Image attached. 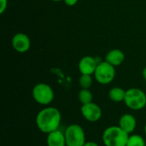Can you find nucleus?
Instances as JSON below:
<instances>
[{
  "label": "nucleus",
  "mask_w": 146,
  "mask_h": 146,
  "mask_svg": "<svg viewBox=\"0 0 146 146\" xmlns=\"http://www.w3.org/2000/svg\"><path fill=\"white\" fill-rule=\"evenodd\" d=\"M126 146H145V141L144 138L139 134H131Z\"/></svg>",
  "instance_id": "2eb2a0df"
},
{
  "label": "nucleus",
  "mask_w": 146,
  "mask_h": 146,
  "mask_svg": "<svg viewBox=\"0 0 146 146\" xmlns=\"http://www.w3.org/2000/svg\"><path fill=\"white\" fill-rule=\"evenodd\" d=\"M80 111L82 116L89 122L98 121L103 115L101 108L93 102L82 105Z\"/></svg>",
  "instance_id": "0eeeda50"
},
{
  "label": "nucleus",
  "mask_w": 146,
  "mask_h": 146,
  "mask_svg": "<svg viewBox=\"0 0 146 146\" xmlns=\"http://www.w3.org/2000/svg\"><path fill=\"white\" fill-rule=\"evenodd\" d=\"M145 135H146V124H145Z\"/></svg>",
  "instance_id": "4be33fe9"
},
{
  "label": "nucleus",
  "mask_w": 146,
  "mask_h": 146,
  "mask_svg": "<svg viewBox=\"0 0 146 146\" xmlns=\"http://www.w3.org/2000/svg\"><path fill=\"white\" fill-rule=\"evenodd\" d=\"M63 1H64L66 5H68V6H74V5H75L78 3L79 0H63Z\"/></svg>",
  "instance_id": "a211bd4d"
},
{
  "label": "nucleus",
  "mask_w": 146,
  "mask_h": 146,
  "mask_svg": "<svg viewBox=\"0 0 146 146\" xmlns=\"http://www.w3.org/2000/svg\"><path fill=\"white\" fill-rule=\"evenodd\" d=\"M8 0H0V14H3L7 9Z\"/></svg>",
  "instance_id": "f3484780"
},
{
  "label": "nucleus",
  "mask_w": 146,
  "mask_h": 146,
  "mask_svg": "<svg viewBox=\"0 0 146 146\" xmlns=\"http://www.w3.org/2000/svg\"><path fill=\"white\" fill-rule=\"evenodd\" d=\"M125 59V55L123 51L118 49H114L110 50L105 56V61L114 67L121 65Z\"/></svg>",
  "instance_id": "f8f14e48"
},
{
  "label": "nucleus",
  "mask_w": 146,
  "mask_h": 146,
  "mask_svg": "<svg viewBox=\"0 0 146 146\" xmlns=\"http://www.w3.org/2000/svg\"><path fill=\"white\" fill-rule=\"evenodd\" d=\"M80 86L82 89H89L92 85V78L89 74H81L79 80Z\"/></svg>",
  "instance_id": "dca6fc26"
},
{
  "label": "nucleus",
  "mask_w": 146,
  "mask_h": 146,
  "mask_svg": "<svg viewBox=\"0 0 146 146\" xmlns=\"http://www.w3.org/2000/svg\"><path fill=\"white\" fill-rule=\"evenodd\" d=\"M129 136L119 126H111L104 130L102 138L105 146H126Z\"/></svg>",
  "instance_id": "f03ea898"
},
{
  "label": "nucleus",
  "mask_w": 146,
  "mask_h": 146,
  "mask_svg": "<svg viewBox=\"0 0 146 146\" xmlns=\"http://www.w3.org/2000/svg\"><path fill=\"white\" fill-rule=\"evenodd\" d=\"M142 74H143V77H144V79L146 80V67L144 68V70H143V73H142Z\"/></svg>",
  "instance_id": "aec40b11"
},
{
  "label": "nucleus",
  "mask_w": 146,
  "mask_h": 146,
  "mask_svg": "<svg viewBox=\"0 0 146 146\" xmlns=\"http://www.w3.org/2000/svg\"><path fill=\"white\" fill-rule=\"evenodd\" d=\"M94 76L99 84L108 85L111 83L115 77V68L106 61L101 62L97 66Z\"/></svg>",
  "instance_id": "423d86ee"
},
{
  "label": "nucleus",
  "mask_w": 146,
  "mask_h": 146,
  "mask_svg": "<svg viewBox=\"0 0 146 146\" xmlns=\"http://www.w3.org/2000/svg\"><path fill=\"white\" fill-rule=\"evenodd\" d=\"M50 1H53V2H60L62 0H50Z\"/></svg>",
  "instance_id": "412c9836"
},
{
  "label": "nucleus",
  "mask_w": 146,
  "mask_h": 146,
  "mask_svg": "<svg viewBox=\"0 0 146 146\" xmlns=\"http://www.w3.org/2000/svg\"><path fill=\"white\" fill-rule=\"evenodd\" d=\"M83 146H99L98 144H97L96 142H93V141H88V142H86L85 145Z\"/></svg>",
  "instance_id": "6ab92c4d"
},
{
  "label": "nucleus",
  "mask_w": 146,
  "mask_h": 146,
  "mask_svg": "<svg viewBox=\"0 0 146 146\" xmlns=\"http://www.w3.org/2000/svg\"><path fill=\"white\" fill-rule=\"evenodd\" d=\"M46 144L47 146H67L64 133L58 129L48 133Z\"/></svg>",
  "instance_id": "9b49d317"
},
{
  "label": "nucleus",
  "mask_w": 146,
  "mask_h": 146,
  "mask_svg": "<svg viewBox=\"0 0 146 146\" xmlns=\"http://www.w3.org/2000/svg\"><path fill=\"white\" fill-rule=\"evenodd\" d=\"M124 103L132 110H140L146 106V94L139 88H130L126 91Z\"/></svg>",
  "instance_id": "7ed1b4c3"
},
{
  "label": "nucleus",
  "mask_w": 146,
  "mask_h": 146,
  "mask_svg": "<svg viewBox=\"0 0 146 146\" xmlns=\"http://www.w3.org/2000/svg\"><path fill=\"white\" fill-rule=\"evenodd\" d=\"M33 98L36 103L40 105H49L50 104L55 98V93L50 86L45 83L37 84L32 92Z\"/></svg>",
  "instance_id": "20e7f679"
},
{
  "label": "nucleus",
  "mask_w": 146,
  "mask_h": 146,
  "mask_svg": "<svg viewBox=\"0 0 146 146\" xmlns=\"http://www.w3.org/2000/svg\"><path fill=\"white\" fill-rule=\"evenodd\" d=\"M78 98H79V101L80 102V104L82 105H84V104L92 103L93 96L89 89H81L78 94Z\"/></svg>",
  "instance_id": "4468645a"
},
{
  "label": "nucleus",
  "mask_w": 146,
  "mask_h": 146,
  "mask_svg": "<svg viewBox=\"0 0 146 146\" xmlns=\"http://www.w3.org/2000/svg\"><path fill=\"white\" fill-rule=\"evenodd\" d=\"M12 47L15 50L20 53L27 52L31 46V41L28 36L22 33H18L14 35L11 40Z\"/></svg>",
  "instance_id": "6e6552de"
},
{
  "label": "nucleus",
  "mask_w": 146,
  "mask_h": 146,
  "mask_svg": "<svg viewBox=\"0 0 146 146\" xmlns=\"http://www.w3.org/2000/svg\"><path fill=\"white\" fill-rule=\"evenodd\" d=\"M119 127L127 133L131 135L137 127V120L132 114H124L121 116L119 121Z\"/></svg>",
  "instance_id": "9d476101"
},
{
  "label": "nucleus",
  "mask_w": 146,
  "mask_h": 146,
  "mask_svg": "<svg viewBox=\"0 0 146 146\" xmlns=\"http://www.w3.org/2000/svg\"><path fill=\"white\" fill-rule=\"evenodd\" d=\"M35 121L38 130L48 134L59 129L62 121V115L56 108L46 107L38 113Z\"/></svg>",
  "instance_id": "f257e3e1"
},
{
  "label": "nucleus",
  "mask_w": 146,
  "mask_h": 146,
  "mask_svg": "<svg viewBox=\"0 0 146 146\" xmlns=\"http://www.w3.org/2000/svg\"><path fill=\"white\" fill-rule=\"evenodd\" d=\"M126 91L121 87H113L109 92V98L115 103L124 102Z\"/></svg>",
  "instance_id": "ddd939ff"
},
{
  "label": "nucleus",
  "mask_w": 146,
  "mask_h": 146,
  "mask_svg": "<svg viewBox=\"0 0 146 146\" xmlns=\"http://www.w3.org/2000/svg\"><path fill=\"white\" fill-rule=\"evenodd\" d=\"M67 146H83L86 141L85 131L78 124L69 125L64 132Z\"/></svg>",
  "instance_id": "39448f33"
},
{
  "label": "nucleus",
  "mask_w": 146,
  "mask_h": 146,
  "mask_svg": "<svg viewBox=\"0 0 146 146\" xmlns=\"http://www.w3.org/2000/svg\"><path fill=\"white\" fill-rule=\"evenodd\" d=\"M98 62L95 60V58L86 56H84L83 58H81V60L79 62V70L81 74H94L97 66H98Z\"/></svg>",
  "instance_id": "1a4fd4ad"
}]
</instances>
